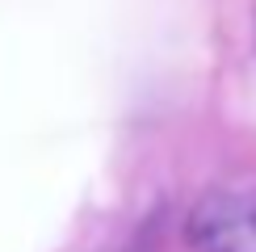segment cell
I'll return each instance as SVG.
<instances>
[{"instance_id": "1", "label": "cell", "mask_w": 256, "mask_h": 252, "mask_svg": "<svg viewBox=\"0 0 256 252\" xmlns=\"http://www.w3.org/2000/svg\"><path fill=\"white\" fill-rule=\"evenodd\" d=\"M185 244L194 252H256V194H202L185 214Z\"/></svg>"}, {"instance_id": "2", "label": "cell", "mask_w": 256, "mask_h": 252, "mask_svg": "<svg viewBox=\"0 0 256 252\" xmlns=\"http://www.w3.org/2000/svg\"><path fill=\"white\" fill-rule=\"evenodd\" d=\"M156 231H160V223H147V227H138L134 236H130V244H126L122 252H156L160 244H156Z\"/></svg>"}]
</instances>
